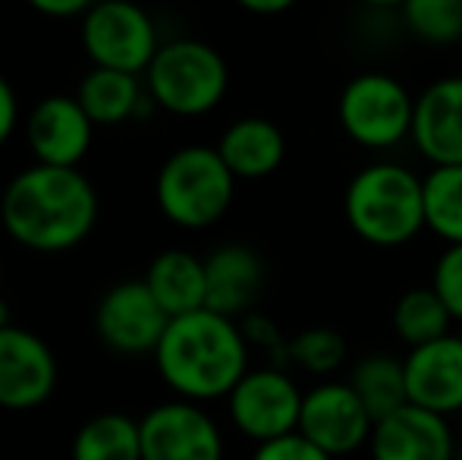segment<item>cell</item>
I'll list each match as a JSON object with an SVG mask.
<instances>
[{
	"mask_svg": "<svg viewBox=\"0 0 462 460\" xmlns=\"http://www.w3.org/2000/svg\"><path fill=\"white\" fill-rule=\"evenodd\" d=\"M0 221L25 249L67 252L95 230L97 192L79 167L32 164L6 183Z\"/></svg>",
	"mask_w": 462,
	"mask_h": 460,
	"instance_id": "6da1fadb",
	"label": "cell"
},
{
	"mask_svg": "<svg viewBox=\"0 0 462 460\" xmlns=\"http://www.w3.org/2000/svg\"><path fill=\"white\" fill-rule=\"evenodd\" d=\"M249 350L239 322L199 309L167 325L154 350V366L177 400L205 404L230 398L249 372Z\"/></svg>",
	"mask_w": 462,
	"mask_h": 460,
	"instance_id": "7a4b0ae2",
	"label": "cell"
},
{
	"mask_svg": "<svg viewBox=\"0 0 462 460\" xmlns=\"http://www.w3.org/2000/svg\"><path fill=\"white\" fill-rule=\"evenodd\" d=\"M343 215L362 243L400 249L425 230L421 177L400 161L359 167L343 192Z\"/></svg>",
	"mask_w": 462,
	"mask_h": 460,
	"instance_id": "3957f363",
	"label": "cell"
},
{
	"mask_svg": "<svg viewBox=\"0 0 462 460\" xmlns=\"http://www.w3.org/2000/svg\"><path fill=\"white\" fill-rule=\"evenodd\" d=\"M236 177L214 146H183L161 164L154 199L161 215L183 230H205L230 211Z\"/></svg>",
	"mask_w": 462,
	"mask_h": 460,
	"instance_id": "277c9868",
	"label": "cell"
},
{
	"mask_svg": "<svg viewBox=\"0 0 462 460\" xmlns=\"http://www.w3.org/2000/svg\"><path fill=\"white\" fill-rule=\"evenodd\" d=\"M230 70L217 48L199 38H177L161 44L145 73V92L154 108L177 117L211 114L224 101Z\"/></svg>",
	"mask_w": 462,
	"mask_h": 460,
	"instance_id": "5b68a950",
	"label": "cell"
},
{
	"mask_svg": "<svg viewBox=\"0 0 462 460\" xmlns=\"http://www.w3.org/2000/svg\"><path fill=\"white\" fill-rule=\"evenodd\" d=\"M415 95L396 76L368 70L343 86L337 120L356 146L387 152L412 136Z\"/></svg>",
	"mask_w": 462,
	"mask_h": 460,
	"instance_id": "8992f818",
	"label": "cell"
},
{
	"mask_svg": "<svg viewBox=\"0 0 462 460\" xmlns=\"http://www.w3.org/2000/svg\"><path fill=\"white\" fill-rule=\"evenodd\" d=\"M82 48L97 70L139 76L148 73L161 42L152 16L142 6L126 0H104L92 4L82 19Z\"/></svg>",
	"mask_w": 462,
	"mask_h": 460,
	"instance_id": "52a82bcc",
	"label": "cell"
},
{
	"mask_svg": "<svg viewBox=\"0 0 462 460\" xmlns=\"http://www.w3.org/2000/svg\"><path fill=\"white\" fill-rule=\"evenodd\" d=\"M305 391L280 366L249 369L226 398V413L239 436L258 445L299 432Z\"/></svg>",
	"mask_w": 462,
	"mask_h": 460,
	"instance_id": "ba28073f",
	"label": "cell"
},
{
	"mask_svg": "<svg viewBox=\"0 0 462 460\" xmlns=\"http://www.w3.org/2000/svg\"><path fill=\"white\" fill-rule=\"evenodd\" d=\"M371 432H374V419L349 381L328 379L305 391L299 436H305L328 457L340 460L356 455L359 448H368Z\"/></svg>",
	"mask_w": 462,
	"mask_h": 460,
	"instance_id": "9c48e42d",
	"label": "cell"
},
{
	"mask_svg": "<svg viewBox=\"0 0 462 460\" xmlns=\"http://www.w3.org/2000/svg\"><path fill=\"white\" fill-rule=\"evenodd\" d=\"M167 325H171V319L158 306V300L142 277L114 284L95 306L97 338L104 347L120 356H154Z\"/></svg>",
	"mask_w": 462,
	"mask_h": 460,
	"instance_id": "30bf717a",
	"label": "cell"
},
{
	"mask_svg": "<svg viewBox=\"0 0 462 460\" xmlns=\"http://www.w3.org/2000/svg\"><path fill=\"white\" fill-rule=\"evenodd\" d=\"M142 460H224V436L201 404L167 400L139 419Z\"/></svg>",
	"mask_w": 462,
	"mask_h": 460,
	"instance_id": "8fae6325",
	"label": "cell"
},
{
	"mask_svg": "<svg viewBox=\"0 0 462 460\" xmlns=\"http://www.w3.org/2000/svg\"><path fill=\"white\" fill-rule=\"evenodd\" d=\"M57 388L54 350L29 328H0V407L35 410Z\"/></svg>",
	"mask_w": 462,
	"mask_h": 460,
	"instance_id": "7c38bea8",
	"label": "cell"
},
{
	"mask_svg": "<svg viewBox=\"0 0 462 460\" xmlns=\"http://www.w3.org/2000/svg\"><path fill=\"white\" fill-rule=\"evenodd\" d=\"M92 136L95 123L69 95H48L25 117V142L35 155V164L79 167L92 148Z\"/></svg>",
	"mask_w": 462,
	"mask_h": 460,
	"instance_id": "4fadbf2b",
	"label": "cell"
},
{
	"mask_svg": "<svg viewBox=\"0 0 462 460\" xmlns=\"http://www.w3.org/2000/svg\"><path fill=\"white\" fill-rule=\"evenodd\" d=\"M409 139L431 167H462V76L434 80L415 95Z\"/></svg>",
	"mask_w": 462,
	"mask_h": 460,
	"instance_id": "5bb4252c",
	"label": "cell"
},
{
	"mask_svg": "<svg viewBox=\"0 0 462 460\" xmlns=\"http://www.w3.org/2000/svg\"><path fill=\"white\" fill-rule=\"evenodd\" d=\"M402 366L409 404L444 419L462 413V334L409 350Z\"/></svg>",
	"mask_w": 462,
	"mask_h": 460,
	"instance_id": "9a60e30c",
	"label": "cell"
},
{
	"mask_svg": "<svg viewBox=\"0 0 462 460\" xmlns=\"http://www.w3.org/2000/svg\"><path fill=\"white\" fill-rule=\"evenodd\" d=\"M371 460H457V436L450 419L406 404L374 423L368 442Z\"/></svg>",
	"mask_w": 462,
	"mask_h": 460,
	"instance_id": "2e32d148",
	"label": "cell"
},
{
	"mask_svg": "<svg viewBox=\"0 0 462 460\" xmlns=\"http://www.w3.org/2000/svg\"><path fill=\"white\" fill-rule=\"evenodd\" d=\"M208 303L205 309L236 322L249 315L264 287V262L252 246L224 243L205 258Z\"/></svg>",
	"mask_w": 462,
	"mask_h": 460,
	"instance_id": "e0dca14e",
	"label": "cell"
},
{
	"mask_svg": "<svg viewBox=\"0 0 462 460\" xmlns=\"http://www.w3.org/2000/svg\"><path fill=\"white\" fill-rule=\"evenodd\" d=\"M214 148L236 180H264L283 164L286 136L268 117H239Z\"/></svg>",
	"mask_w": 462,
	"mask_h": 460,
	"instance_id": "ac0fdd59",
	"label": "cell"
},
{
	"mask_svg": "<svg viewBox=\"0 0 462 460\" xmlns=\"http://www.w3.org/2000/svg\"><path fill=\"white\" fill-rule=\"evenodd\" d=\"M152 296L167 313V319H183L208 303V281H205V258L189 249H164L152 258L145 277Z\"/></svg>",
	"mask_w": 462,
	"mask_h": 460,
	"instance_id": "d6986e66",
	"label": "cell"
},
{
	"mask_svg": "<svg viewBox=\"0 0 462 460\" xmlns=\"http://www.w3.org/2000/svg\"><path fill=\"white\" fill-rule=\"evenodd\" d=\"M76 101H79L82 111L88 114V120L95 127H116V123H126L142 111H152L154 108L148 92H142L139 76L97 67L88 70L86 80L79 82Z\"/></svg>",
	"mask_w": 462,
	"mask_h": 460,
	"instance_id": "ffe728a7",
	"label": "cell"
},
{
	"mask_svg": "<svg viewBox=\"0 0 462 460\" xmlns=\"http://www.w3.org/2000/svg\"><path fill=\"white\" fill-rule=\"evenodd\" d=\"M349 385L359 394V400L365 404L374 423H381L383 417L402 410L409 404L406 391V366L402 360L390 353H368L349 369Z\"/></svg>",
	"mask_w": 462,
	"mask_h": 460,
	"instance_id": "44dd1931",
	"label": "cell"
},
{
	"mask_svg": "<svg viewBox=\"0 0 462 460\" xmlns=\"http://www.w3.org/2000/svg\"><path fill=\"white\" fill-rule=\"evenodd\" d=\"M73 460H142L139 419L126 413H97L73 438Z\"/></svg>",
	"mask_w": 462,
	"mask_h": 460,
	"instance_id": "7402d4cb",
	"label": "cell"
},
{
	"mask_svg": "<svg viewBox=\"0 0 462 460\" xmlns=\"http://www.w3.org/2000/svg\"><path fill=\"white\" fill-rule=\"evenodd\" d=\"M453 315L431 287H412L393 303V332L409 350L447 338Z\"/></svg>",
	"mask_w": 462,
	"mask_h": 460,
	"instance_id": "603a6c76",
	"label": "cell"
},
{
	"mask_svg": "<svg viewBox=\"0 0 462 460\" xmlns=\"http://www.w3.org/2000/svg\"><path fill=\"white\" fill-rule=\"evenodd\" d=\"M425 230L447 246H462V167H431L421 177Z\"/></svg>",
	"mask_w": 462,
	"mask_h": 460,
	"instance_id": "cb8c5ba5",
	"label": "cell"
},
{
	"mask_svg": "<svg viewBox=\"0 0 462 460\" xmlns=\"http://www.w3.org/2000/svg\"><path fill=\"white\" fill-rule=\"evenodd\" d=\"M402 25L419 42L447 48L462 42V0H409L400 6Z\"/></svg>",
	"mask_w": 462,
	"mask_h": 460,
	"instance_id": "d4e9b609",
	"label": "cell"
},
{
	"mask_svg": "<svg viewBox=\"0 0 462 460\" xmlns=\"http://www.w3.org/2000/svg\"><path fill=\"white\" fill-rule=\"evenodd\" d=\"M290 362L302 369V372L328 381V375H334L346 362V341H343V334L337 328H305L296 338H290Z\"/></svg>",
	"mask_w": 462,
	"mask_h": 460,
	"instance_id": "484cf974",
	"label": "cell"
},
{
	"mask_svg": "<svg viewBox=\"0 0 462 460\" xmlns=\"http://www.w3.org/2000/svg\"><path fill=\"white\" fill-rule=\"evenodd\" d=\"M428 287L440 296L453 322H462V246H444V252L431 268Z\"/></svg>",
	"mask_w": 462,
	"mask_h": 460,
	"instance_id": "4316f807",
	"label": "cell"
},
{
	"mask_svg": "<svg viewBox=\"0 0 462 460\" xmlns=\"http://www.w3.org/2000/svg\"><path fill=\"white\" fill-rule=\"evenodd\" d=\"M239 328H243L249 347H262V350H268L271 356H277L280 362H290V341L283 338V332L277 328L274 319H268V315H262V313H249L239 322Z\"/></svg>",
	"mask_w": 462,
	"mask_h": 460,
	"instance_id": "83f0119b",
	"label": "cell"
},
{
	"mask_svg": "<svg viewBox=\"0 0 462 460\" xmlns=\"http://www.w3.org/2000/svg\"><path fill=\"white\" fill-rule=\"evenodd\" d=\"M252 460H334V457H328L321 448H315L305 436L292 432V436H283L277 442L258 445Z\"/></svg>",
	"mask_w": 462,
	"mask_h": 460,
	"instance_id": "f1b7e54d",
	"label": "cell"
},
{
	"mask_svg": "<svg viewBox=\"0 0 462 460\" xmlns=\"http://www.w3.org/2000/svg\"><path fill=\"white\" fill-rule=\"evenodd\" d=\"M16 123H19V101L13 86L6 82V76H0V146L16 133Z\"/></svg>",
	"mask_w": 462,
	"mask_h": 460,
	"instance_id": "f546056e",
	"label": "cell"
},
{
	"mask_svg": "<svg viewBox=\"0 0 462 460\" xmlns=\"http://www.w3.org/2000/svg\"><path fill=\"white\" fill-rule=\"evenodd\" d=\"M32 6L42 16L51 19H73V16L86 19V13L92 10V4H86V0H32Z\"/></svg>",
	"mask_w": 462,
	"mask_h": 460,
	"instance_id": "4dcf8cb0",
	"label": "cell"
},
{
	"mask_svg": "<svg viewBox=\"0 0 462 460\" xmlns=\"http://www.w3.org/2000/svg\"><path fill=\"white\" fill-rule=\"evenodd\" d=\"M290 6V0H243V10L255 13V16H280Z\"/></svg>",
	"mask_w": 462,
	"mask_h": 460,
	"instance_id": "1f68e13d",
	"label": "cell"
},
{
	"mask_svg": "<svg viewBox=\"0 0 462 460\" xmlns=\"http://www.w3.org/2000/svg\"><path fill=\"white\" fill-rule=\"evenodd\" d=\"M10 325V309H6V303L0 300V328H6Z\"/></svg>",
	"mask_w": 462,
	"mask_h": 460,
	"instance_id": "d6a6232c",
	"label": "cell"
},
{
	"mask_svg": "<svg viewBox=\"0 0 462 460\" xmlns=\"http://www.w3.org/2000/svg\"><path fill=\"white\" fill-rule=\"evenodd\" d=\"M0 281H4V262H0Z\"/></svg>",
	"mask_w": 462,
	"mask_h": 460,
	"instance_id": "836d02e7",
	"label": "cell"
}]
</instances>
